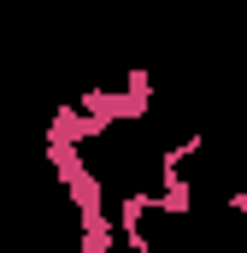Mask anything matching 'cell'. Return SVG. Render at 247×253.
<instances>
[{"instance_id":"cell-1","label":"cell","mask_w":247,"mask_h":253,"mask_svg":"<svg viewBox=\"0 0 247 253\" xmlns=\"http://www.w3.org/2000/svg\"><path fill=\"white\" fill-rule=\"evenodd\" d=\"M71 106L88 112V118H100L106 129L112 124H135V118L153 112V77H147V71H129L124 88H88V94H77Z\"/></svg>"}]
</instances>
